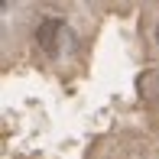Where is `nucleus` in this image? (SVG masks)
<instances>
[{
	"label": "nucleus",
	"instance_id": "1",
	"mask_svg": "<svg viewBox=\"0 0 159 159\" xmlns=\"http://www.w3.org/2000/svg\"><path fill=\"white\" fill-rule=\"evenodd\" d=\"M62 39H65V23H62V20H42V23H39L36 42H39V49L46 55H59Z\"/></svg>",
	"mask_w": 159,
	"mask_h": 159
},
{
	"label": "nucleus",
	"instance_id": "2",
	"mask_svg": "<svg viewBox=\"0 0 159 159\" xmlns=\"http://www.w3.org/2000/svg\"><path fill=\"white\" fill-rule=\"evenodd\" d=\"M156 46H159V23H156Z\"/></svg>",
	"mask_w": 159,
	"mask_h": 159
}]
</instances>
